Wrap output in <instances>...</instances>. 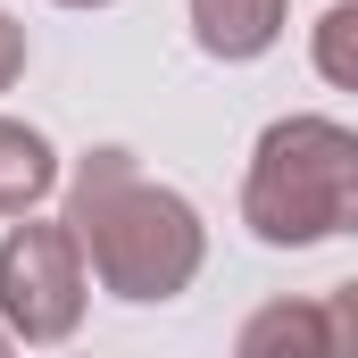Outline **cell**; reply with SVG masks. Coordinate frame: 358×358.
<instances>
[{
	"label": "cell",
	"mask_w": 358,
	"mask_h": 358,
	"mask_svg": "<svg viewBox=\"0 0 358 358\" xmlns=\"http://www.w3.org/2000/svg\"><path fill=\"white\" fill-rule=\"evenodd\" d=\"M84 300H92V259L76 225L25 208V225L0 234V325L25 350H59V342H76Z\"/></svg>",
	"instance_id": "obj_3"
},
{
	"label": "cell",
	"mask_w": 358,
	"mask_h": 358,
	"mask_svg": "<svg viewBox=\"0 0 358 358\" xmlns=\"http://www.w3.org/2000/svg\"><path fill=\"white\" fill-rule=\"evenodd\" d=\"M59 192V150L42 125L25 117H0V217H25Z\"/></svg>",
	"instance_id": "obj_5"
},
{
	"label": "cell",
	"mask_w": 358,
	"mask_h": 358,
	"mask_svg": "<svg viewBox=\"0 0 358 358\" xmlns=\"http://www.w3.org/2000/svg\"><path fill=\"white\" fill-rule=\"evenodd\" d=\"M242 225L267 250H317L334 234H358V125L275 117L242 176Z\"/></svg>",
	"instance_id": "obj_2"
},
{
	"label": "cell",
	"mask_w": 358,
	"mask_h": 358,
	"mask_svg": "<svg viewBox=\"0 0 358 358\" xmlns=\"http://www.w3.org/2000/svg\"><path fill=\"white\" fill-rule=\"evenodd\" d=\"M67 225L92 259V283L125 308H159L200 283L208 267V225L176 183H150L134 150H84L67 176Z\"/></svg>",
	"instance_id": "obj_1"
},
{
	"label": "cell",
	"mask_w": 358,
	"mask_h": 358,
	"mask_svg": "<svg viewBox=\"0 0 358 358\" xmlns=\"http://www.w3.org/2000/svg\"><path fill=\"white\" fill-rule=\"evenodd\" d=\"M8 342H17V334H8V325H0V350H8Z\"/></svg>",
	"instance_id": "obj_11"
},
{
	"label": "cell",
	"mask_w": 358,
	"mask_h": 358,
	"mask_svg": "<svg viewBox=\"0 0 358 358\" xmlns=\"http://www.w3.org/2000/svg\"><path fill=\"white\" fill-rule=\"evenodd\" d=\"M308 59L334 92H358V0H334L317 25H308Z\"/></svg>",
	"instance_id": "obj_7"
},
{
	"label": "cell",
	"mask_w": 358,
	"mask_h": 358,
	"mask_svg": "<svg viewBox=\"0 0 358 358\" xmlns=\"http://www.w3.org/2000/svg\"><path fill=\"white\" fill-rule=\"evenodd\" d=\"M59 8H108V0H59Z\"/></svg>",
	"instance_id": "obj_10"
},
{
	"label": "cell",
	"mask_w": 358,
	"mask_h": 358,
	"mask_svg": "<svg viewBox=\"0 0 358 358\" xmlns=\"http://www.w3.org/2000/svg\"><path fill=\"white\" fill-rule=\"evenodd\" d=\"M283 17H292V0H192V42L208 59L242 67V59H267L283 42Z\"/></svg>",
	"instance_id": "obj_4"
},
{
	"label": "cell",
	"mask_w": 358,
	"mask_h": 358,
	"mask_svg": "<svg viewBox=\"0 0 358 358\" xmlns=\"http://www.w3.org/2000/svg\"><path fill=\"white\" fill-rule=\"evenodd\" d=\"M242 358H267V350H308V358H334V325H325V300H275L259 308L242 334H234Z\"/></svg>",
	"instance_id": "obj_6"
},
{
	"label": "cell",
	"mask_w": 358,
	"mask_h": 358,
	"mask_svg": "<svg viewBox=\"0 0 358 358\" xmlns=\"http://www.w3.org/2000/svg\"><path fill=\"white\" fill-rule=\"evenodd\" d=\"M325 325H334V358H358V283L325 292Z\"/></svg>",
	"instance_id": "obj_8"
},
{
	"label": "cell",
	"mask_w": 358,
	"mask_h": 358,
	"mask_svg": "<svg viewBox=\"0 0 358 358\" xmlns=\"http://www.w3.org/2000/svg\"><path fill=\"white\" fill-rule=\"evenodd\" d=\"M17 76H25V25H17V17L0 8V92L17 84Z\"/></svg>",
	"instance_id": "obj_9"
}]
</instances>
